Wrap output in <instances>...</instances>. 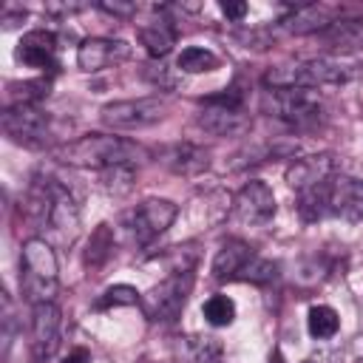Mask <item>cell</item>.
Returning <instances> with one entry per match:
<instances>
[{
  "mask_svg": "<svg viewBox=\"0 0 363 363\" xmlns=\"http://www.w3.org/2000/svg\"><path fill=\"white\" fill-rule=\"evenodd\" d=\"M99 184L111 196H128L136 184V167L133 164H116L99 173Z\"/></svg>",
  "mask_w": 363,
  "mask_h": 363,
  "instance_id": "25",
  "label": "cell"
},
{
  "mask_svg": "<svg viewBox=\"0 0 363 363\" xmlns=\"http://www.w3.org/2000/svg\"><path fill=\"white\" fill-rule=\"evenodd\" d=\"M164 113H167L164 96H139V99H116L102 105L99 119L113 130H139L164 119Z\"/></svg>",
  "mask_w": 363,
  "mask_h": 363,
  "instance_id": "7",
  "label": "cell"
},
{
  "mask_svg": "<svg viewBox=\"0 0 363 363\" xmlns=\"http://www.w3.org/2000/svg\"><path fill=\"white\" fill-rule=\"evenodd\" d=\"M130 57V45L122 40H108V37H85L77 45V65L85 74H96L111 62H122Z\"/></svg>",
  "mask_w": 363,
  "mask_h": 363,
  "instance_id": "16",
  "label": "cell"
},
{
  "mask_svg": "<svg viewBox=\"0 0 363 363\" xmlns=\"http://www.w3.org/2000/svg\"><path fill=\"white\" fill-rule=\"evenodd\" d=\"M190 289H193V272H173L164 281H159L150 292H145L139 306L147 320L170 323L182 315V309L190 298Z\"/></svg>",
  "mask_w": 363,
  "mask_h": 363,
  "instance_id": "5",
  "label": "cell"
},
{
  "mask_svg": "<svg viewBox=\"0 0 363 363\" xmlns=\"http://www.w3.org/2000/svg\"><path fill=\"white\" fill-rule=\"evenodd\" d=\"M142 77H145L150 85L162 88V91H164V88H176V74H173V68L164 65V60H150V62H145Z\"/></svg>",
  "mask_w": 363,
  "mask_h": 363,
  "instance_id": "30",
  "label": "cell"
},
{
  "mask_svg": "<svg viewBox=\"0 0 363 363\" xmlns=\"http://www.w3.org/2000/svg\"><path fill=\"white\" fill-rule=\"evenodd\" d=\"M62 340V312L57 303L31 306V354L37 363H45L57 354Z\"/></svg>",
  "mask_w": 363,
  "mask_h": 363,
  "instance_id": "9",
  "label": "cell"
},
{
  "mask_svg": "<svg viewBox=\"0 0 363 363\" xmlns=\"http://www.w3.org/2000/svg\"><path fill=\"white\" fill-rule=\"evenodd\" d=\"M233 213L241 224L258 227L267 224L275 216V193L267 182L261 179H250L241 184V190L233 196Z\"/></svg>",
  "mask_w": 363,
  "mask_h": 363,
  "instance_id": "11",
  "label": "cell"
},
{
  "mask_svg": "<svg viewBox=\"0 0 363 363\" xmlns=\"http://www.w3.org/2000/svg\"><path fill=\"white\" fill-rule=\"evenodd\" d=\"M218 65L221 60L210 48H201V45H187L176 57V71L182 74H207V71H216Z\"/></svg>",
  "mask_w": 363,
  "mask_h": 363,
  "instance_id": "22",
  "label": "cell"
},
{
  "mask_svg": "<svg viewBox=\"0 0 363 363\" xmlns=\"http://www.w3.org/2000/svg\"><path fill=\"white\" fill-rule=\"evenodd\" d=\"M303 363H312V360H303Z\"/></svg>",
  "mask_w": 363,
  "mask_h": 363,
  "instance_id": "36",
  "label": "cell"
},
{
  "mask_svg": "<svg viewBox=\"0 0 363 363\" xmlns=\"http://www.w3.org/2000/svg\"><path fill=\"white\" fill-rule=\"evenodd\" d=\"M275 275H278V264H275V261H269V258H258V255H255V258L241 269L238 281H250V284H269Z\"/></svg>",
  "mask_w": 363,
  "mask_h": 363,
  "instance_id": "29",
  "label": "cell"
},
{
  "mask_svg": "<svg viewBox=\"0 0 363 363\" xmlns=\"http://www.w3.org/2000/svg\"><path fill=\"white\" fill-rule=\"evenodd\" d=\"M337 17H340L337 9L329 6V3H303V6H295L286 17H281L275 23V34H295V37L320 34Z\"/></svg>",
  "mask_w": 363,
  "mask_h": 363,
  "instance_id": "12",
  "label": "cell"
},
{
  "mask_svg": "<svg viewBox=\"0 0 363 363\" xmlns=\"http://www.w3.org/2000/svg\"><path fill=\"white\" fill-rule=\"evenodd\" d=\"M162 164L176 176H199L210 167V150L196 142H173L162 150Z\"/></svg>",
  "mask_w": 363,
  "mask_h": 363,
  "instance_id": "17",
  "label": "cell"
},
{
  "mask_svg": "<svg viewBox=\"0 0 363 363\" xmlns=\"http://www.w3.org/2000/svg\"><path fill=\"white\" fill-rule=\"evenodd\" d=\"M60 286V267L57 252L45 238H26L20 247V289L23 298L37 303H54Z\"/></svg>",
  "mask_w": 363,
  "mask_h": 363,
  "instance_id": "4",
  "label": "cell"
},
{
  "mask_svg": "<svg viewBox=\"0 0 363 363\" xmlns=\"http://www.w3.org/2000/svg\"><path fill=\"white\" fill-rule=\"evenodd\" d=\"M196 125L210 136H244L252 128V116L244 108L204 105L196 113Z\"/></svg>",
  "mask_w": 363,
  "mask_h": 363,
  "instance_id": "15",
  "label": "cell"
},
{
  "mask_svg": "<svg viewBox=\"0 0 363 363\" xmlns=\"http://www.w3.org/2000/svg\"><path fill=\"white\" fill-rule=\"evenodd\" d=\"M269 94H272L269 96V105H272L275 116L284 119L286 125H292L298 130H306V128L320 125L323 105H320V99L312 91L292 88V91H269Z\"/></svg>",
  "mask_w": 363,
  "mask_h": 363,
  "instance_id": "8",
  "label": "cell"
},
{
  "mask_svg": "<svg viewBox=\"0 0 363 363\" xmlns=\"http://www.w3.org/2000/svg\"><path fill=\"white\" fill-rule=\"evenodd\" d=\"M360 74V65L346 62L343 57H315L292 65H275L264 74V85L269 91H292V88H329V85H346Z\"/></svg>",
  "mask_w": 363,
  "mask_h": 363,
  "instance_id": "2",
  "label": "cell"
},
{
  "mask_svg": "<svg viewBox=\"0 0 363 363\" xmlns=\"http://www.w3.org/2000/svg\"><path fill=\"white\" fill-rule=\"evenodd\" d=\"M306 329H309V335H312L315 340H329V337L337 335L340 318H337V312H335L332 306L315 303V306L306 312Z\"/></svg>",
  "mask_w": 363,
  "mask_h": 363,
  "instance_id": "23",
  "label": "cell"
},
{
  "mask_svg": "<svg viewBox=\"0 0 363 363\" xmlns=\"http://www.w3.org/2000/svg\"><path fill=\"white\" fill-rule=\"evenodd\" d=\"M51 91V79H26V82H9L6 88V108L14 105H40Z\"/></svg>",
  "mask_w": 363,
  "mask_h": 363,
  "instance_id": "21",
  "label": "cell"
},
{
  "mask_svg": "<svg viewBox=\"0 0 363 363\" xmlns=\"http://www.w3.org/2000/svg\"><path fill=\"white\" fill-rule=\"evenodd\" d=\"M142 301L139 289L130 284H113L102 292V298L96 301V309H116V306H136Z\"/></svg>",
  "mask_w": 363,
  "mask_h": 363,
  "instance_id": "28",
  "label": "cell"
},
{
  "mask_svg": "<svg viewBox=\"0 0 363 363\" xmlns=\"http://www.w3.org/2000/svg\"><path fill=\"white\" fill-rule=\"evenodd\" d=\"M48 113L40 105H14L3 111V130L11 142L34 147L48 136Z\"/></svg>",
  "mask_w": 363,
  "mask_h": 363,
  "instance_id": "10",
  "label": "cell"
},
{
  "mask_svg": "<svg viewBox=\"0 0 363 363\" xmlns=\"http://www.w3.org/2000/svg\"><path fill=\"white\" fill-rule=\"evenodd\" d=\"M218 9H221V14L227 17V20H244L247 17V11H250V6L247 3H233V0H224V3H218Z\"/></svg>",
  "mask_w": 363,
  "mask_h": 363,
  "instance_id": "32",
  "label": "cell"
},
{
  "mask_svg": "<svg viewBox=\"0 0 363 363\" xmlns=\"http://www.w3.org/2000/svg\"><path fill=\"white\" fill-rule=\"evenodd\" d=\"M335 156L332 153H309V156H298L292 159V164L286 167L284 179L295 193H303L309 187H318L323 182H329L335 176Z\"/></svg>",
  "mask_w": 363,
  "mask_h": 363,
  "instance_id": "14",
  "label": "cell"
},
{
  "mask_svg": "<svg viewBox=\"0 0 363 363\" xmlns=\"http://www.w3.org/2000/svg\"><path fill=\"white\" fill-rule=\"evenodd\" d=\"M62 363H91V354L85 349H74V352H68V357Z\"/></svg>",
  "mask_w": 363,
  "mask_h": 363,
  "instance_id": "34",
  "label": "cell"
},
{
  "mask_svg": "<svg viewBox=\"0 0 363 363\" xmlns=\"http://www.w3.org/2000/svg\"><path fill=\"white\" fill-rule=\"evenodd\" d=\"M136 37H139V43L145 45V51L153 60H164L173 51L179 31H176V26L170 20H153L150 26H139Z\"/></svg>",
  "mask_w": 363,
  "mask_h": 363,
  "instance_id": "20",
  "label": "cell"
},
{
  "mask_svg": "<svg viewBox=\"0 0 363 363\" xmlns=\"http://www.w3.org/2000/svg\"><path fill=\"white\" fill-rule=\"evenodd\" d=\"M26 210L40 227H48V233L57 235L62 244H71L79 233V207L71 190L54 179L31 184L26 196Z\"/></svg>",
  "mask_w": 363,
  "mask_h": 363,
  "instance_id": "1",
  "label": "cell"
},
{
  "mask_svg": "<svg viewBox=\"0 0 363 363\" xmlns=\"http://www.w3.org/2000/svg\"><path fill=\"white\" fill-rule=\"evenodd\" d=\"M111 255H113V230H111V224H96V230L88 238L85 264L88 267H102Z\"/></svg>",
  "mask_w": 363,
  "mask_h": 363,
  "instance_id": "24",
  "label": "cell"
},
{
  "mask_svg": "<svg viewBox=\"0 0 363 363\" xmlns=\"http://www.w3.org/2000/svg\"><path fill=\"white\" fill-rule=\"evenodd\" d=\"M82 9H85V3H45V14H54V17H68Z\"/></svg>",
  "mask_w": 363,
  "mask_h": 363,
  "instance_id": "33",
  "label": "cell"
},
{
  "mask_svg": "<svg viewBox=\"0 0 363 363\" xmlns=\"http://www.w3.org/2000/svg\"><path fill=\"white\" fill-rule=\"evenodd\" d=\"M179 216V207L170 199H145L130 213H125L122 224L136 247H147L156 241Z\"/></svg>",
  "mask_w": 363,
  "mask_h": 363,
  "instance_id": "6",
  "label": "cell"
},
{
  "mask_svg": "<svg viewBox=\"0 0 363 363\" xmlns=\"http://www.w3.org/2000/svg\"><path fill=\"white\" fill-rule=\"evenodd\" d=\"M275 363H281V360H278V357H275Z\"/></svg>",
  "mask_w": 363,
  "mask_h": 363,
  "instance_id": "37",
  "label": "cell"
},
{
  "mask_svg": "<svg viewBox=\"0 0 363 363\" xmlns=\"http://www.w3.org/2000/svg\"><path fill=\"white\" fill-rule=\"evenodd\" d=\"M142 147L113 133H85L54 150V159L79 170H108L116 164H133Z\"/></svg>",
  "mask_w": 363,
  "mask_h": 363,
  "instance_id": "3",
  "label": "cell"
},
{
  "mask_svg": "<svg viewBox=\"0 0 363 363\" xmlns=\"http://www.w3.org/2000/svg\"><path fill=\"white\" fill-rule=\"evenodd\" d=\"M201 315H204V320H207L210 326L221 329V326H230V323L235 320V303H233V298H227V295H210V298L201 303Z\"/></svg>",
  "mask_w": 363,
  "mask_h": 363,
  "instance_id": "27",
  "label": "cell"
},
{
  "mask_svg": "<svg viewBox=\"0 0 363 363\" xmlns=\"http://www.w3.org/2000/svg\"><path fill=\"white\" fill-rule=\"evenodd\" d=\"M17 20H26V11H23V14H3V26H6V28H11Z\"/></svg>",
  "mask_w": 363,
  "mask_h": 363,
  "instance_id": "35",
  "label": "cell"
},
{
  "mask_svg": "<svg viewBox=\"0 0 363 363\" xmlns=\"http://www.w3.org/2000/svg\"><path fill=\"white\" fill-rule=\"evenodd\" d=\"M57 34L54 31H45V28H34V31H26L14 48V57L17 62L28 65V68H37V71H48L54 74L60 68L57 62Z\"/></svg>",
  "mask_w": 363,
  "mask_h": 363,
  "instance_id": "13",
  "label": "cell"
},
{
  "mask_svg": "<svg viewBox=\"0 0 363 363\" xmlns=\"http://www.w3.org/2000/svg\"><path fill=\"white\" fill-rule=\"evenodd\" d=\"M255 258L252 247L241 238H227L216 255H213V264H210V272L216 281H235L241 275V269Z\"/></svg>",
  "mask_w": 363,
  "mask_h": 363,
  "instance_id": "18",
  "label": "cell"
},
{
  "mask_svg": "<svg viewBox=\"0 0 363 363\" xmlns=\"http://www.w3.org/2000/svg\"><path fill=\"white\" fill-rule=\"evenodd\" d=\"M320 40L329 51L346 57L354 51H363V17H337L326 31H320Z\"/></svg>",
  "mask_w": 363,
  "mask_h": 363,
  "instance_id": "19",
  "label": "cell"
},
{
  "mask_svg": "<svg viewBox=\"0 0 363 363\" xmlns=\"http://www.w3.org/2000/svg\"><path fill=\"white\" fill-rule=\"evenodd\" d=\"M184 360L187 363H224L218 337H184Z\"/></svg>",
  "mask_w": 363,
  "mask_h": 363,
  "instance_id": "26",
  "label": "cell"
},
{
  "mask_svg": "<svg viewBox=\"0 0 363 363\" xmlns=\"http://www.w3.org/2000/svg\"><path fill=\"white\" fill-rule=\"evenodd\" d=\"M99 11H105V14H111V17H119V20H130V17H136V11H139V3H125V0H105V3H99L96 6Z\"/></svg>",
  "mask_w": 363,
  "mask_h": 363,
  "instance_id": "31",
  "label": "cell"
}]
</instances>
